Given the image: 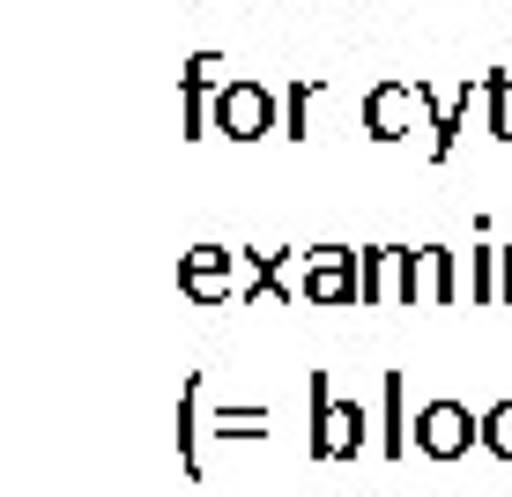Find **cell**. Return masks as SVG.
Returning a JSON list of instances; mask_svg holds the SVG:
<instances>
[{
    "label": "cell",
    "mask_w": 512,
    "mask_h": 497,
    "mask_svg": "<svg viewBox=\"0 0 512 497\" xmlns=\"http://www.w3.org/2000/svg\"><path fill=\"white\" fill-rule=\"evenodd\" d=\"M320 97H327V82H320V75H297L290 90H282V134H290V141H305V134H312V104H320Z\"/></svg>",
    "instance_id": "13"
},
{
    "label": "cell",
    "mask_w": 512,
    "mask_h": 497,
    "mask_svg": "<svg viewBox=\"0 0 512 497\" xmlns=\"http://www.w3.org/2000/svg\"><path fill=\"white\" fill-rule=\"evenodd\" d=\"M253 297L297 305V297H305V253H290V245H275V253H245V297H238V305H253Z\"/></svg>",
    "instance_id": "7"
},
{
    "label": "cell",
    "mask_w": 512,
    "mask_h": 497,
    "mask_svg": "<svg viewBox=\"0 0 512 497\" xmlns=\"http://www.w3.org/2000/svg\"><path fill=\"white\" fill-rule=\"evenodd\" d=\"M305 401H312V460H357L364 453V431H372L364 401H334L327 371H312V379H305Z\"/></svg>",
    "instance_id": "1"
},
{
    "label": "cell",
    "mask_w": 512,
    "mask_h": 497,
    "mask_svg": "<svg viewBox=\"0 0 512 497\" xmlns=\"http://www.w3.org/2000/svg\"><path fill=\"white\" fill-rule=\"evenodd\" d=\"M483 127H490V141H512V67L483 75Z\"/></svg>",
    "instance_id": "14"
},
{
    "label": "cell",
    "mask_w": 512,
    "mask_h": 497,
    "mask_svg": "<svg viewBox=\"0 0 512 497\" xmlns=\"http://www.w3.org/2000/svg\"><path fill=\"white\" fill-rule=\"evenodd\" d=\"M179 460H186L193 483L208 475V460H201V371H186V386H179Z\"/></svg>",
    "instance_id": "12"
},
{
    "label": "cell",
    "mask_w": 512,
    "mask_h": 497,
    "mask_svg": "<svg viewBox=\"0 0 512 497\" xmlns=\"http://www.w3.org/2000/svg\"><path fill=\"white\" fill-rule=\"evenodd\" d=\"M179 290L193 305H238L245 297V260L231 245H193V253H179Z\"/></svg>",
    "instance_id": "2"
},
{
    "label": "cell",
    "mask_w": 512,
    "mask_h": 497,
    "mask_svg": "<svg viewBox=\"0 0 512 497\" xmlns=\"http://www.w3.org/2000/svg\"><path fill=\"white\" fill-rule=\"evenodd\" d=\"M498 275H505V245L475 238V253H468V297L475 305H498Z\"/></svg>",
    "instance_id": "15"
},
{
    "label": "cell",
    "mask_w": 512,
    "mask_h": 497,
    "mask_svg": "<svg viewBox=\"0 0 512 497\" xmlns=\"http://www.w3.org/2000/svg\"><path fill=\"white\" fill-rule=\"evenodd\" d=\"M409 379H401V371H386V386H379V453H409Z\"/></svg>",
    "instance_id": "11"
},
{
    "label": "cell",
    "mask_w": 512,
    "mask_h": 497,
    "mask_svg": "<svg viewBox=\"0 0 512 497\" xmlns=\"http://www.w3.org/2000/svg\"><path fill=\"white\" fill-rule=\"evenodd\" d=\"M423 297V245H401V305Z\"/></svg>",
    "instance_id": "17"
},
{
    "label": "cell",
    "mask_w": 512,
    "mask_h": 497,
    "mask_svg": "<svg viewBox=\"0 0 512 497\" xmlns=\"http://www.w3.org/2000/svg\"><path fill=\"white\" fill-rule=\"evenodd\" d=\"M483 446L498 460H512V401H490L483 408Z\"/></svg>",
    "instance_id": "16"
},
{
    "label": "cell",
    "mask_w": 512,
    "mask_h": 497,
    "mask_svg": "<svg viewBox=\"0 0 512 497\" xmlns=\"http://www.w3.org/2000/svg\"><path fill=\"white\" fill-rule=\"evenodd\" d=\"M231 60L223 52H193V60L179 67V119H186V141H201L208 127H216V97L231 90Z\"/></svg>",
    "instance_id": "3"
},
{
    "label": "cell",
    "mask_w": 512,
    "mask_h": 497,
    "mask_svg": "<svg viewBox=\"0 0 512 497\" xmlns=\"http://www.w3.org/2000/svg\"><path fill=\"white\" fill-rule=\"evenodd\" d=\"M475 438H483V416H475L468 401H423V408H416V453L461 460Z\"/></svg>",
    "instance_id": "4"
},
{
    "label": "cell",
    "mask_w": 512,
    "mask_h": 497,
    "mask_svg": "<svg viewBox=\"0 0 512 497\" xmlns=\"http://www.w3.org/2000/svg\"><path fill=\"white\" fill-rule=\"evenodd\" d=\"M498 305H512V245H505V275H498Z\"/></svg>",
    "instance_id": "18"
},
{
    "label": "cell",
    "mask_w": 512,
    "mask_h": 497,
    "mask_svg": "<svg viewBox=\"0 0 512 497\" xmlns=\"http://www.w3.org/2000/svg\"><path fill=\"white\" fill-rule=\"evenodd\" d=\"M416 119H423V82H379L364 97V134L372 141H401Z\"/></svg>",
    "instance_id": "8"
},
{
    "label": "cell",
    "mask_w": 512,
    "mask_h": 497,
    "mask_svg": "<svg viewBox=\"0 0 512 497\" xmlns=\"http://www.w3.org/2000/svg\"><path fill=\"white\" fill-rule=\"evenodd\" d=\"M275 112H282V97L268 90V82L238 75L231 90L216 97V134H231V141H260V134H275Z\"/></svg>",
    "instance_id": "5"
},
{
    "label": "cell",
    "mask_w": 512,
    "mask_h": 497,
    "mask_svg": "<svg viewBox=\"0 0 512 497\" xmlns=\"http://www.w3.org/2000/svg\"><path fill=\"white\" fill-rule=\"evenodd\" d=\"M423 297H431V305L468 297V253H453V245H423Z\"/></svg>",
    "instance_id": "10"
},
{
    "label": "cell",
    "mask_w": 512,
    "mask_h": 497,
    "mask_svg": "<svg viewBox=\"0 0 512 497\" xmlns=\"http://www.w3.org/2000/svg\"><path fill=\"white\" fill-rule=\"evenodd\" d=\"M357 297L401 305V245H357Z\"/></svg>",
    "instance_id": "9"
},
{
    "label": "cell",
    "mask_w": 512,
    "mask_h": 497,
    "mask_svg": "<svg viewBox=\"0 0 512 497\" xmlns=\"http://www.w3.org/2000/svg\"><path fill=\"white\" fill-rule=\"evenodd\" d=\"M305 305H364L357 297V245H312L305 253Z\"/></svg>",
    "instance_id": "6"
}]
</instances>
